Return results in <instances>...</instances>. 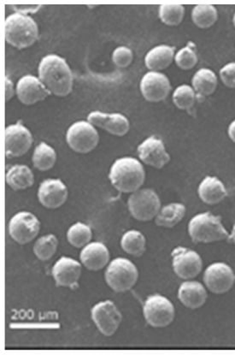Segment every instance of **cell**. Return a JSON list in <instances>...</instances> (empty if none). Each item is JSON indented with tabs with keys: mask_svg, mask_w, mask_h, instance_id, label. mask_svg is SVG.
<instances>
[{
	"mask_svg": "<svg viewBox=\"0 0 235 355\" xmlns=\"http://www.w3.org/2000/svg\"><path fill=\"white\" fill-rule=\"evenodd\" d=\"M171 256L174 272L182 279H193L203 270V261L196 251L180 246L172 251Z\"/></svg>",
	"mask_w": 235,
	"mask_h": 355,
	"instance_id": "obj_9",
	"label": "cell"
},
{
	"mask_svg": "<svg viewBox=\"0 0 235 355\" xmlns=\"http://www.w3.org/2000/svg\"><path fill=\"white\" fill-rule=\"evenodd\" d=\"M82 269V265L76 259L62 257L55 263L51 274L57 286L75 288L78 287Z\"/></svg>",
	"mask_w": 235,
	"mask_h": 355,
	"instance_id": "obj_19",
	"label": "cell"
},
{
	"mask_svg": "<svg viewBox=\"0 0 235 355\" xmlns=\"http://www.w3.org/2000/svg\"><path fill=\"white\" fill-rule=\"evenodd\" d=\"M218 84V80L215 73L207 68L198 71L192 79L193 89L200 100V98L210 96L214 94Z\"/></svg>",
	"mask_w": 235,
	"mask_h": 355,
	"instance_id": "obj_25",
	"label": "cell"
},
{
	"mask_svg": "<svg viewBox=\"0 0 235 355\" xmlns=\"http://www.w3.org/2000/svg\"><path fill=\"white\" fill-rule=\"evenodd\" d=\"M121 247L128 254L141 257L146 250V239L139 230H128L121 240Z\"/></svg>",
	"mask_w": 235,
	"mask_h": 355,
	"instance_id": "obj_27",
	"label": "cell"
},
{
	"mask_svg": "<svg viewBox=\"0 0 235 355\" xmlns=\"http://www.w3.org/2000/svg\"><path fill=\"white\" fill-rule=\"evenodd\" d=\"M186 208L182 203H171L161 209L155 218V224L161 228L171 229L182 221Z\"/></svg>",
	"mask_w": 235,
	"mask_h": 355,
	"instance_id": "obj_26",
	"label": "cell"
},
{
	"mask_svg": "<svg viewBox=\"0 0 235 355\" xmlns=\"http://www.w3.org/2000/svg\"><path fill=\"white\" fill-rule=\"evenodd\" d=\"M5 31L7 43L19 50L34 45L39 38L37 24L31 17L20 12L6 18Z\"/></svg>",
	"mask_w": 235,
	"mask_h": 355,
	"instance_id": "obj_4",
	"label": "cell"
},
{
	"mask_svg": "<svg viewBox=\"0 0 235 355\" xmlns=\"http://www.w3.org/2000/svg\"><path fill=\"white\" fill-rule=\"evenodd\" d=\"M40 222L37 217L29 211H19L15 214L9 223L10 237L18 244L31 243L37 237Z\"/></svg>",
	"mask_w": 235,
	"mask_h": 355,
	"instance_id": "obj_11",
	"label": "cell"
},
{
	"mask_svg": "<svg viewBox=\"0 0 235 355\" xmlns=\"http://www.w3.org/2000/svg\"><path fill=\"white\" fill-rule=\"evenodd\" d=\"M80 259L87 270L97 272L108 265L110 252L107 247L102 243H90L82 248Z\"/></svg>",
	"mask_w": 235,
	"mask_h": 355,
	"instance_id": "obj_21",
	"label": "cell"
},
{
	"mask_svg": "<svg viewBox=\"0 0 235 355\" xmlns=\"http://www.w3.org/2000/svg\"><path fill=\"white\" fill-rule=\"evenodd\" d=\"M134 60V54L127 46H119L114 51L112 61L119 68H126Z\"/></svg>",
	"mask_w": 235,
	"mask_h": 355,
	"instance_id": "obj_35",
	"label": "cell"
},
{
	"mask_svg": "<svg viewBox=\"0 0 235 355\" xmlns=\"http://www.w3.org/2000/svg\"><path fill=\"white\" fill-rule=\"evenodd\" d=\"M227 240L235 245V224L233 226L232 232L229 234V239Z\"/></svg>",
	"mask_w": 235,
	"mask_h": 355,
	"instance_id": "obj_39",
	"label": "cell"
},
{
	"mask_svg": "<svg viewBox=\"0 0 235 355\" xmlns=\"http://www.w3.org/2000/svg\"><path fill=\"white\" fill-rule=\"evenodd\" d=\"M16 91L18 100L25 105H35L51 94L42 80L32 75H26L18 80Z\"/></svg>",
	"mask_w": 235,
	"mask_h": 355,
	"instance_id": "obj_16",
	"label": "cell"
},
{
	"mask_svg": "<svg viewBox=\"0 0 235 355\" xmlns=\"http://www.w3.org/2000/svg\"><path fill=\"white\" fill-rule=\"evenodd\" d=\"M93 238V232L89 226L83 223H76L73 225L67 232V240L69 243L76 248H83Z\"/></svg>",
	"mask_w": 235,
	"mask_h": 355,
	"instance_id": "obj_31",
	"label": "cell"
},
{
	"mask_svg": "<svg viewBox=\"0 0 235 355\" xmlns=\"http://www.w3.org/2000/svg\"><path fill=\"white\" fill-rule=\"evenodd\" d=\"M31 130L24 124H12L6 129V155L8 158H18L29 151L33 144Z\"/></svg>",
	"mask_w": 235,
	"mask_h": 355,
	"instance_id": "obj_13",
	"label": "cell"
},
{
	"mask_svg": "<svg viewBox=\"0 0 235 355\" xmlns=\"http://www.w3.org/2000/svg\"><path fill=\"white\" fill-rule=\"evenodd\" d=\"M39 78L51 94L66 97L72 92L73 74L64 58L56 54H49L40 61Z\"/></svg>",
	"mask_w": 235,
	"mask_h": 355,
	"instance_id": "obj_1",
	"label": "cell"
},
{
	"mask_svg": "<svg viewBox=\"0 0 235 355\" xmlns=\"http://www.w3.org/2000/svg\"><path fill=\"white\" fill-rule=\"evenodd\" d=\"M143 314L150 327L165 328L173 323L175 310L170 300L161 295L149 296L143 306Z\"/></svg>",
	"mask_w": 235,
	"mask_h": 355,
	"instance_id": "obj_7",
	"label": "cell"
},
{
	"mask_svg": "<svg viewBox=\"0 0 235 355\" xmlns=\"http://www.w3.org/2000/svg\"><path fill=\"white\" fill-rule=\"evenodd\" d=\"M109 179L114 188L119 192L133 193L144 184L146 171L138 159L123 157L113 163Z\"/></svg>",
	"mask_w": 235,
	"mask_h": 355,
	"instance_id": "obj_2",
	"label": "cell"
},
{
	"mask_svg": "<svg viewBox=\"0 0 235 355\" xmlns=\"http://www.w3.org/2000/svg\"><path fill=\"white\" fill-rule=\"evenodd\" d=\"M198 195L204 203L214 206L225 200L227 191L225 185L219 178L208 175L198 186Z\"/></svg>",
	"mask_w": 235,
	"mask_h": 355,
	"instance_id": "obj_22",
	"label": "cell"
},
{
	"mask_svg": "<svg viewBox=\"0 0 235 355\" xmlns=\"http://www.w3.org/2000/svg\"><path fill=\"white\" fill-rule=\"evenodd\" d=\"M105 281L112 291L123 293L137 284L139 272L137 266L125 258H116L109 263L105 270Z\"/></svg>",
	"mask_w": 235,
	"mask_h": 355,
	"instance_id": "obj_5",
	"label": "cell"
},
{
	"mask_svg": "<svg viewBox=\"0 0 235 355\" xmlns=\"http://www.w3.org/2000/svg\"><path fill=\"white\" fill-rule=\"evenodd\" d=\"M87 121L95 127L116 137H123L130 129V121L121 113H104L95 111L89 113Z\"/></svg>",
	"mask_w": 235,
	"mask_h": 355,
	"instance_id": "obj_18",
	"label": "cell"
},
{
	"mask_svg": "<svg viewBox=\"0 0 235 355\" xmlns=\"http://www.w3.org/2000/svg\"><path fill=\"white\" fill-rule=\"evenodd\" d=\"M128 211L132 217L141 222L155 219L161 209V200L153 189H139L131 193L128 200Z\"/></svg>",
	"mask_w": 235,
	"mask_h": 355,
	"instance_id": "obj_6",
	"label": "cell"
},
{
	"mask_svg": "<svg viewBox=\"0 0 235 355\" xmlns=\"http://www.w3.org/2000/svg\"><path fill=\"white\" fill-rule=\"evenodd\" d=\"M139 89L146 101L157 103L167 98L172 87L167 76L161 72L150 71L143 76Z\"/></svg>",
	"mask_w": 235,
	"mask_h": 355,
	"instance_id": "obj_14",
	"label": "cell"
},
{
	"mask_svg": "<svg viewBox=\"0 0 235 355\" xmlns=\"http://www.w3.org/2000/svg\"><path fill=\"white\" fill-rule=\"evenodd\" d=\"M198 55L193 49L189 46L183 47L178 53L175 54V62L176 65L183 71H190V69L195 67L198 64Z\"/></svg>",
	"mask_w": 235,
	"mask_h": 355,
	"instance_id": "obj_34",
	"label": "cell"
},
{
	"mask_svg": "<svg viewBox=\"0 0 235 355\" xmlns=\"http://www.w3.org/2000/svg\"><path fill=\"white\" fill-rule=\"evenodd\" d=\"M6 184L15 191L31 188L35 184V175L31 168L24 164H16L6 173Z\"/></svg>",
	"mask_w": 235,
	"mask_h": 355,
	"instance_id": "obj_24",
	"label": "cell"
},
{
	"mask_svg": "<svg viewBox=\"0 0 235 355\" xmlns=\"http://www.w3.org/2000/svg\"><path fill=\"white\" fill-rule=\"evenodd\" d=\"M178 299L187 309H200L208 299L207 287L196 281L184 282L179 288Z\"/></svg>",
	"mask_w": 235,
	"mask_h": 355,
	"instance_id": "obj_20",
	"label": "cell"
},
{
	"mask_svg": "<svg viewBox=\"0 0 235 355\" xmlns=\"http://www.w3.org/2000/svg\"><path fill=\"white\" fill-rule=\"evenodd\" d=\"M138 155L146 166L162 169L171 160L164 141L156 137H150L138 146Z\"/></svg>",
	"mask_w": 235,
	"mask_h": 355,
	"instance_id": "obj_15",
	"label": "cell"
},
{
	"mask_svg": "<svg viewBox=\"0 0 235 355\" xmlns=\"http://www.w3.org/2000/svg\"><path fill=\"white\" fill-rule=\"evenodd\" d=\"M92 318L103 335L112 336L119 329L123 316L115 304L112 301H105L93 307Z\"/></svg>",
	"mask_w": 235,
	"mask_h": 355,
	"instance_id": "obj_12",
	"label": "cell"
},
{
	"mask_svg": "<svg viewBox=\"0 0 235 355\" xmlns=\"http://www.w3.org/2000/svg\"><path fill=\"white\" fill-rule=\"evenodd\" d=\"M223 83L229 89H235V63L223 66L219 72Z\"/></svg>",
	"mask_w": 235,
	"mask_h": 355,
	"instance_id": "obj_36",
	"label": "cell"
},
{
	"mask_svg": "<svg viewBox=\"0 0 235 355\" xmlns=\"http://www.w3.org/2000/svg\"><path fill=\"white\" fill-rule=\"evenodd\" d=\"M32 161L36 169L40 171H49L56 164V151L46 142H40L33 153Z\"/></svg>",
	"mask_w": 235,
	"mask_h": 355,
	"instance_id": "obj_28",
	"label": "cell"
},
{
	"mask_svg": "<svg viewBox=\"0 0 235 355\" xmlns=\"http://www.w3.org/2000/svg\"><path fill=\"white\" fill-rule=\"evenodd\" d=\"M233 24H234V26L235 28V14H234V16L233 17Z\"/></svg>",
	"mask_w": 235,
	"mask_h": 355,
	"instance_id": "obj_40",
	"label": "cell"
},
{
	"mask_svg": "<svg viewBox=\"0 0 235 355\" xmlns=\"http://www.w3.org/2000/svg\"><path fill=\"white\" fill-rule=\"evenodd\" d=\"M67 187L60 179H47L40 184L38 190L40 203L47 209H58L66 202Z\"/></svg>",
	"mask_w": 235,
	"mask_h": 355,
	"instance_id": "obj_17",
	"label": "cell"
},
{
	"mask_svg": "<svg viewBox=\"0 0 235 355\" xmlns=\"http://www.w3.org/2000/svg\"><path fill=\"white\" fill-rule=\"evenodd\" d=\"M172 98L176 107L189 113L193 112L197 101H200L193 87L189 85L176 87Z\"/></svg>",
	"mask_w": 235,
	"mask_h": 355,
	"instance_id": "obj_29",
	"label": "cell"
},
{
	"mask_svg": "<svg viewBox=\"0 0 235 355\" xmlns=\"http://www.w3.org/2000/svg\"><path fill=\"white\" fill-rule=\"evenodd\" d=\"M189 234L193 243H214L229 239V233L224 227L222 218L203 212L191 219Z\"/></svg>",
	"mask_w": 235,
	"mask_h": 355,
	"instance_id": "obj_3",
	"label": "cell"
},
{
	"mask_svg": "<svg viewBox=\"0 0 235 355\" xmlns=\"http://www.w3.org/2000/svg\"><path fill=\"white\" fill-rule=\"evenodd\" d=\"M204 283L213 294H226L234 287L235 273L225 263H213L204 270Z\"/></svg>",
	"mask_w": 235,
	"mask_h": 355,
	"instance_id": "obj_10",
	"label": "cell"
},
{
	"mask_svg": "<svg viewBox=\"0 0 235 355\" xmlns=\"http://www.w3.org/2000/svg\"><path fill=\"white\" fill-rule=\"evenodd\" d=\"M227 134H229L230 140L235 144V120L229 124V129H227Z\"/></svg>",
	"mask_w": 235,
	"mask_h": 355,
	"instance_id": "obj_38",
	"label": "cell"
},
{
	"mask_svg": "<svg viewBox=\"0 0 235 355\" xmlns=\"http://www.w3.org/2000/svg\"><path fill=\"white\" fill-rule=\"evenodd\" d=\"M218 10L211 5L196 6L192 10V19L198 28L207 29L216 23Z\"/></svg>",
	"mask_w": 235,
	"mask_h": 355,
	"instance_id": "obj_30",
	"label": "cell"
},
{
	"mask_svg": "<svg viewBox=\"0 0 235 355\" xmlns=\"http://www.w3.org/2000/svg\"><path fill=\"white\" fill-rule=\"evenodd\" d=\"M58 247V238L51 234V235L40 237L35 241L34 254L40 261H47L56 254Z\"/></svg>",
	"mask_w": 235,
	"mask_h": 355,
	"instance_id": "obj_32",
	"label": "cell"
},
{
	"mask_svg": "<svg viewBox=\"0 0 235 355\" xmlns=\"http://www.w3.org/2000/svg\"><path fill=\"white\" fill-rule=\"evenodd\" d=\"M15 93H17L16 89H14V83L12 79L8 76H6V100L9 101L13 98Z\"/></svg>",
	"mask_w": 235,
	"mask_h": 355,
	"instance_id": "obj_37",
	"label": "cell"
},
{
	"mask_svg": "<svg viewBox=\"0 0 235 355\" xmlns=\"http://www.w3.org/2000/svg\"><path fill=\"white\" fill-rule=\"evenodd\" d=\"M185 8L181 5H162L159 16L162 23L168 26H178L184 18Z\"/></svg>",
	"mask_w": 235,
	"mask_h": 355,
	"instance_id": "obj_33",
	"label": "cell"
},
{
	"mask_svg": "<svg viewBox=\"0 0 235 355\" xmlns=\"http://www.w3.org/2000/svg\"><path fill=\"white\" fill-rule=\"evenodd\" d=\"M66 141L73 151L86 155L96 148L99 135L96 128L88 121H78L69 128Z\"/></svg>",
	"mask_w": 235,
	"mask_h": 355,
	"instance_id": "obj_8",
	"label": "cell"
},
{
	"mask_svg": "<svg viewBox=\"0 0 235 355\" xmlns=\"http://www.w3.org/2000/svg\"><path fill=\"white\" fill-rule=\"evenodd\" d=\"M175 47L161 45L153 47L146 55L145 64L150 71L160 72L167 69L173 62Z\"/></svg>",
	"mask_w": 235,
	"mask_h": 355,
	"instance_id": "obj_23",
	"label": "cell"
}]
</instances>
